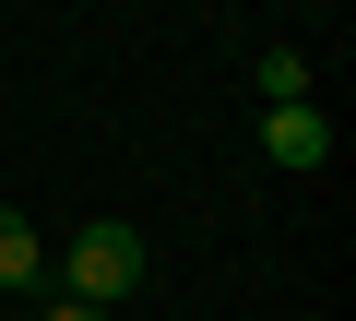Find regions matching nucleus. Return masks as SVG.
<instances>
[{
	"mask_svg": "<svg viewBox=\"0 0 356 321\" xmlns=\"http://www.w3.org/2000/svg\"><path fill=\"white\" fill-rule=\"evenodd\" d=\"M131 285H143V226H131V214L72 226V250H60V297H83V309H131Z\"/></svg>",
	"mask_w": 356,
	"mask_h": 321,
	"instance_id": "1",
	"label": "nucleus"
},
{
	"mask_svg": "<svg viewBox=\"0 0 356 321\" xmlns=\"http://www.w3.org/2000/svg\"><path fill=\"white\" fill-rule=\"evenodd\" d=\"M261 155H273V167L285 179H309V167H332V119L297 95V107H261Z\"/></svg>",
	"mask_w": 356,
	"mask_h": 321,
	"instance_id": "2",
	"label": "nucleus"
},
{
	"mask_svg": "<svg viewBox=\"0 0 356 321\" xmlns=\"http://www.w3.org/2000/svg\"><path fill=\"white\" fill-rule=\"evenodd\" d=\"M0 285H13V297H48V238H36L24 203H0Z\"/></svg>",
	"mask_w": 356,
	"mask_h": 321,
	"instance_id": "3",
	"label": "nucleus"
},
{
	"mask_svg": "<svg viewBox=\"0 0 356 321\" xmlns=\"http://www.w3.org/2000/svg\"><path fill=\"white\" fill-rule=\"evenodd\" d=\"M250 84H261V107H297V95H309V60H297V48H261Z\"/></svg>",
	"mask_w": 356,
	"mask_h": 321,
	"instance_id": "4",
	"label": "nucleus"
},
{
	"mask_svg": "<svg viewBox=\"0 0 356 321\" xmlns=\"http://www.w3.org/2000/svg\"><path fill=\"white\" fill-rule=\"evenodd\" d=\"M36 321H119V309H83V297H36Z\"/></svg>",
	"mask_w": 356,
	"mask_h": 321,
	"instance_id": "5",
	"label": "nucleus"
}]
</instances>
